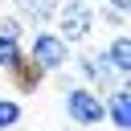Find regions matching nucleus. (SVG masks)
Segmentation results:
<instances>
[{
    "instance_id": "423d86ee",
    "label": "nucleus",
    "mask_w": 131,
    "mask_h": 131,
    "mask_svg": "<svg viewBox=\"0 0 131 131\" xmlns=\"http://www.w3.org/2000/svg\"><path fill=\"white\" fill-rule=\"evenodd\" d=\"M74 70L82 74V86H106L115 74H111V66H106V57H102V49H94V53H82L78 61H74Z\"/></svg>"
},
{
    "instance_id": "6e6552de",
    "label": "nucleus",
    "mask_w": 131,
    "mask_h": 131,
    "mask_svg": "<svg viewBox=\"0 0 131 131\" xmlns=\"http://www.w3.org/2000/svg\"><path fill=\"white\" fill-rule=\"evenodd\" d=\"M8 78L16 82V90H20V94H33V90H37V86H41V82H45L49 74H41V70H37V66H33V61L25 57V61H20V66H16V70H12Z\"/></svg>"
},
{
    "instance_id": "20e7f679",
    "label": "nucleus",
    "mask_w": 131,
    "mask_h": 131,
    "mask_svg": "<svg viewBox=\"0 0 131 131\" xmlns=\"http://www.w3.org/2000/svg\"><path fill=\"white\" fill-rule=\"evenodd\" d=\"M53 12H57V0H12V16L33 29H49Z\"/></svg>"
},
{
    "instance_id": "f257e3e1",
    "label": "nucleus",
    "mask_w": 131,
    "mask_h": 131,
    "mask_svg": "<svg viewBox=\"0 0 131 131\" xmlns=\"http://www.w3.org/2000/svg\"><path fill=\"white\" fill-rule=\"evenodd\" d=\"M53 20H57L53 33H57L66 45H82V41L90 37V29H94V4H90V0H57Z\"/></svg>"
},
{
    "instance_id": "f8f14e48",
    "label": "nucleus",
    "mask_w": 131,
    "mask_h": 131,
    "mask_svg": "<svg viewBox=\"0 0 131 131\" xmlns=\"http://www.w3.org/2000/svg\"><path fill=\"white\" fill-rule=\"evenodd\" d=\"M102 8H111V12H123V16H127V8H131V0H102Z\"/></svg>"
},
{
    "instance_id": "1a4fd4ad",
    "label": "nucleus",
    "mask_w": 131,
    "mask_h": 131,
    "mask_svg": "<svg viewBox=\"0 0 131 131\" xmlns=\"http://www.w3.org/2000/svg\"><path fill=\"white\" fill-rule=\"evenodd\" d=\"M20 61H25V49H20V41H8V37H0V70H4V74H12Z\"/></svg>"
},
{
    "instance_id": "f03ea898",
    "label": "nucleus",
    "mask_w": 131,
    "mask_h": 131,
    "mask_svg": "<svg viewBox=\"0 0 131 131\" xmlns=\"http://www.w3.org/2000/svg\"><path fill=\"white\" fill-rule=\"evenodd\" d=\"M41 74H61L70 66V45L53 33V29H33V41H29V53H25Z\"/></svg>"
},
{
    "instance_id": "9d476101",
    "label": "nucleus",
    "mask_w": 131,
    "mask_h": 131,
    "mask_svg": "<svg viewBox=\"0 0 131 131\" xmlns=\"http://www.w3.org/2000/svg\"><path fill=\"white\" fill-rule=\"evenodd\" d=\"M20 102L16 98H0V131H16V123H20Z\"/></svg>"
},
{
    "instance_id": "9b49d317",
    "label": "nucleus",
    "mask_w": 131,
    "mask_h": 131,
    "mask_svg": "<svg viewBox=\"0 0 131 131\" xmlns=\"http://www.w3.org/2000/svg\"><path fill=\"white\" fill-rule=\"evenodd\" d=\"M0 37H8V41H20V37H25V25H20L16 16H0Z\"/></svg>"
},
{
    "instance_id": "0eeeda50",
    "label": "nucleus",
    "mask_w": 131,
    "mask_h": 131,
    "mask_svg": "<svg viewBox=\"0 0 131 131\" xmlns=\"http://www.w3.org/2000/svg\"><path fill=\"white\" fill-rule=\"evenodd\" d=\"M102 106H106V123H111L115 131H131V90H127V86L102 94Z\"/></svg>"
},
{
    "instance_id": "39448f33",
    "label": "nucleus",
    "mask_w": 131,
    "mask_h": 131,
    "mask_svg": "<svg viewBox=\"0 0 131 131\" xmlns=\"http://www.w3.org/2000/svg\"><path fill=\"white\" fill-rule=\"evenodd\" d=\"M102 57H106L111 74H115L119 82H127V74H131V41H127V33H115V37L102 45Z\"/></svg>"
},
{
    "instance_id": "ddd939ff",
    "label": "nucleus",
    "mask_w": 131,
    "mask_h": 131,
    "mask_svg": "<svg viewBox=\"0 0 131 131\" xmlns=\"http://www.w3.org/2000/svg\"><path fill=\"white\" fill-rule=\"evenodd\" d=\"M82 131H98V127H82Z\"/></svg>"
},
{
    "instance_id": "7ed1b4c3",
    "label": "nucleus",
    "mask_w": 131,
    "mask_h": 131,
    "mask_svg": "<svg viewBox=\"0 0 131 131\" xmlns=\"http://www.w3.org/2000/svg\"><path fill=\"white\" fill-rule=\"evenodd\" d=\"M61 106H66L70 123H78V127H102V123H106L102 90H94V86H70Z\"/></svg>"
}]
</instances>
